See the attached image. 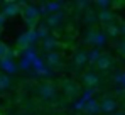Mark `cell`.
<instances>
[{
	"label": "cell",
	"mask_w": 125,
	"mask_h": 115,
	"mask_svg": "<svg viewBox=\"0 0 125 115\" xmlns=\"http://www.w3.org/2000/svg\"><path fill=\"white\" fill-rule=\"evenodd\" d=\"M84 41L91 46H95L96 49H100L102 46L106 44V34L105 32H100V31H95V29H90L84 36Z\"/></svg>",
	"instance_id": "obj_1"
},
{
	"label": "cell",
	"mask_w": 125,
	"mask_h": 115,
	"mask_svg": "<svg viewBox=\"0 0 125 115\" xmlns=\"http://www.w3.org/2000/svg\"><path fill=\"white\" fill-rule=\"evenodd\" d=\"M22 15H24V19L29 24L31 29H34V25L37 24V20L41 17V15H39V10H37V5H32V3H27V5L24 7Z\"/></svg>",
	"instance_id": "obj_2"
},
{
	"label": "cell",
	"mask_w": 125,
	"mask_h": 115,
	"mask_svg": "<svg viewBox=\"0 0 125 115\" xmlns=\"http://www.w3.org/2000/svg\"><path fill=\"white\" fill-rule=\"evenodd\" d=\"M37 41V34H36V29H29L27 32H24L19 36V41H17V46L21 47L22 51L29 46H34V42Z\"/></svg>",
	"instance_id": "obj_3"
},
{
	"label": "cell",
	"mask_w": 125,
	"mask_h": 115,
	"mask_svg": "<svg viewBox=\"0 0 125 115\" xmlns=\"http://www.w3.org/2000/svg\"><path fill=\"white\" fill-rule=\"evenodd\" d=\"M37 93H39V96H41L42 100H52V98L56 96V86H54L52 83L46 81V83L39 85Z\"/></svg>",
	"instance_id": "obj_4"
},
{
	"label": "cell",
	"mask_w": 125,
	"mask_h": 115,
	"mask_svg": "<svg viewBox=\"0 0 125 115\" xmlns=\"http://www.w3.org/2000/svg\"><path fill=\"white\" fill-rule=\"evenodd\" d=\"M0 69L2 71H5L7 75H12V73H15L19 68H17V64H15V61L12 59V58L5 56L0 59Z\"/></svg>",
	"instance_id": "obj_5"
},
{
	"label": "cell",
	"mask_w": 125,
	"mask_h": 115,
	"mask_svg": "<svg viewBox=\"0 0 125 115\" xmlns=\"http://www.w3.org/2000/svg\"><path fill=\"white\" fill-rule=\"evenodd\" d=\"M21 12V7L17 2H5L3 3V10H2V15L3 17H14Z\"/></svg>",
	"instance_id": "obj_6"
},
{
	"label": "cell",
	"mask_w": 125,
	"mask_h": 115,
	"mask_svg": "<svg viewBox=\"0 0 125 115\" xmlns=\"http://www.w3.org/2000/svg\"><path fill=\"white\" fill-rule=\"evenodd\" d=\"M62 93L68 96V98H74V96L80 95V88H78L76 83H73V81H66V83L62 85Z\"/></svg>",
	"instance_id": "obj_7"
},
{
	"label": "cell",
	"mask_w": 125,
	"mask_h": 115,
	"mask_svg": "<svg viewBox=\"0 0 125 115\" xmlns=\"http://www.w3.org/2000/svg\"><path fill=\"white\" fill-rule=\"evenodd\" d=\"M117 108V102L110 96H105L103 100L100 102V112H105V114H110Z\"/></svg>",
	"instance_id": "obj_8"
},
{
	"label": "cell",
	"mask_w": 125,
	"mask_h": 115,
	"mask_svg": "<svg viewBox=\"0 0 125 115\" xmlns=\"http://www.w3.org/2000/svg\"><path fill=\"white\" fill-rule=\"evenodd\" d=\"M49 68H58L61 64V54L58 51H52V53H47L46 54V61H44Z\"/></svg>",
	"instance_id": "obj_9"
},
{
	"label": "cell",
	"mask_w": 125,
	"mask_h": 115,
	"mask_svg": "<svg viewBox=\"0 0 125 115\" xmlns=\"http://www.w3.org/2000/svg\"><path fill=\"white\" fill-rule=\"evenodd\" d=\"M62 19H64V14H62L61 10H59V12H56V14H51V15H47V20H46V25H47V29H49V27H58V25H61Z\"/></svg>",
	"instance_id": "obj_10"
},
{
	"label": "cell",
	"mask_w": 125,
	"mask_h": 115,
	"mask_svg": "<svg viewBox=\"0 0 125 115\" xmlns=\"http://www.w3.org/2000/svg\"><path fill=\"white\" fill-rule=\"evenodd\" d=\"M98 75L96 73H93V71H88V73H84L83 75V83L88 86V88H95L96 85H98Z\"/></svg>",
	"instance_id": "obj_11"
},
{
	"label": "cell",
	"mask_w": 125,
	"mask_h": 115,
	"mask_svg": "<svg viewBox=\"0 0 125 115\" xmlns=\"http://www.w3.org/2000/svg\"><path fill=\"white\" fill-rule=\"evenodd\" d=\"M84 112H86L88 115H96L98 112H100V102H96L95 98L88 100L86 105H84Z\"/></svg>",
	"instance_id": "obj_12"
},
{
	"label": "cell",
	"mask_w": 125,
	"mask_h": 115,
	"mask_svg": "<svg viewBox=\"0 0 125 115\" xmlns=\"http://www.w3.org/2000/svg\"><path fill=\"white\" fill-rule=\"evenodd\" d=\"M62 7V2H44V10H46V15H51V14H56L59 12Z\"/></svg>",
	"instance_id": "obj_13"
},
{
	"label": "cell",
	"mask_w": 125,
	"mask_h": 115,
	"mask_svg": "<svg viewBox=\"0 0 125 115\" xmlns=\"http://www.w3.org/2000/svg\"><path fill=\"white\" fill-rule=\"evenodd\" d=\"M56 47H58V41L56 37H46L42 39V49L46 51V53H52V51H56Z\"/></svg>",
	"instance_id": "obj_14"
},
{
	"label": "cell",
	"mask_w": 125,
	"mask_h": 115,
	"mask_svg": "<svg viewBox=\"0 0 125 115\" xmlns=\"http://www.w3.org/2000/svg\"><path fill=\"white\" fill-rule=\"evenodd\" d=\"M112 20H113V14H112L110 9L100 10V12H98V22H102V24H105V25H110V24H113Z\"/></svg>",
	"instance_id": "obj_15"
},
{
	"label": "cell",
	"mask_w": 125,
	"mask_h": 115,
	"mask_svg": "<svg viewBox=\"0 0 125 115\" xmlns=\"http://www.w3.org/2000/svg\"><path fill=\"white\" fill-rule=\"evenodd\" d=\"M112 64H113V59H112L110 54H102L100 59L96 61V66L100 69H108V68H112Z\"/></svg>",
	"instance_id": "obj_16"
},
{
	"label": "cell",
	"mask_w": 125,
	"mask_h": 115,
	"mask_svg": "<svg viewBox=\"0 0 125 115\" xmlns=\"http://www.w3.org/2000/svg\"><path fill=\"white\" fill-rule=\"evenodd\" d=\"M86 63H88V53L78 51V53L74 54V66H76V68H83Z\"/></svg>",
	"instance_id": "obj_17"
},
{
	"label": "cell",
	"mask_w": 125,
	"mask_h": 115,
	"mask_svg": "<svg viewBox=\"0 0 125 115\" xmlns=\"http://www.w3.org/2000/svg\"><path fill=\"white\" fill-rule=\"evenodd\" d=\"M36 34H37V39L49 37V29H47V25H46V24H39V25L36 27Z\"/></svg>",
	"instance_id": "obj_18"
},
{
	"label": "cell",
	"mask_w": 125,
	"mask_h": 115,
	"mask_svg": "<svg viewBox=\"0 0 125 115\" xmlns=\"http://www.w3.org/2000/svg\"><path fill=\"white\" fill-rule=\"evenodd\" d=\"M22 58H25V59H29L31 63L37 58V53H36V47L34 46H29V47H25L24 49V54H22Z\"/></svg>",
	"instance_id": "obj_19"
},
{
	"label": "cell",
	"mask_w": 125,
	"mask_h": 115,
	"mask_svg": "<svg viewBox=\"0 0 125 115\" xmlns=\"http://www.w3.org/2000/svg\"><path fill=\"white\" fill-rule=\"evenodd\" d=\"M100 56H102V51H100V49H96V47H93V49L88 53V63L96 64V61L100 59Z\"/></svg>",
	"instance_id": "obj_20"
},
{
	"label": "cell",
	"mask_w": 125,
	"mask_h": 115,
	"mask_svg": "<svg viewBox=\"0 0 125 115\" xmlns=\"http://www.w3.org/2000/svg\"><path fill=\"white\" fill-rule=\"evenodd\" d=\"M96 20H98V15L95 12H91V10L86 12V15H84V24L86 25H93V24H96Z\"/></svg>",
	"instance_id": "obj_21"
},
{
	"label": "cell",
	"mask_w": 125,
	"mask_h": 115,
	"mask_svg": "<svg viewBox=\"0 0 125 115\" xmlns=\"http://www.w3.org/2000/svg\"><path fill=\"white\" fill-rule=\"evenodd\" d=\"M7 88H10V76L0 75V92H5Z\"/></svg>",
	"instance_id": "obj_22"
},
{
	"label": "cell",
	"mask_w": 125,
	"mask_h": 115,
	"mask_svg": "<svg viewBox=\"0 0 125 115\" xmlns=\"http://www.w3.org/2000/svg\"><path fill=\"white\" fill-rule=\"evenodd\" d=\"M106 34H108L110 37H117V36L120 34V27L115 25V24H110V25H106Z\"/></svg>",
	"instance_id": "obj_23"
},
{
	"label": "cell",
	"mask_w": 125,
	"mask_h": 115,
	"mask_svg": "<svg viewBox=\"0 0 125 115\" xmlns=\"http://www.w3.org/2000/svg\"><path fill=\"white\" fill-rule=\"evenodd\" d=\"M93 95H95V88H86V90L83 92L81 100H83V102H88V100H91V98H93Z\"/></svg>",
	"instance_id": "obj_24"
},
{
	"label": "cell",
	"mask_w": 125,
	"mask_h": 115,
	"mask_svg": "<svg viewBox=\"0 0 125 115\" xmlns=\"http://www.w3.org/2000/svg\"><path fill=\"white\" fill-rule=\"evenodd\" d=\"M17 68H21V69H25V71H29V69H31V61H29V59H25V58H22L21 63L17 64Z\"/></svg>",
	"instance_id": "obj_25"
},
{
	"label": "cell",
	"mask_w": 125,
	"mask_h": 115,
	"mask_svg": "<svg viewBox=\"0 0 125 115\" xmlns=\"http://www.w3.org/2000/svg\"><path fill=\"white\" fill-rule=\"evenodd\" d=\"M7 54H9V47H7L3 42H0V59H2V58H5Z\"/></svg>",
	"instance_id": "obj_26"
},
{
	"label": "cell",
	"mask_w": 125,
	"mask_h": 115,
	"mask_svg": "<svg viewBox=\"0 0 125 115\" xmlns=\"http://www.w3.org/2000/svg\"><path fill=\"white\" fill-rule=\"evenodd\" d=\"M84 105H86V102H83L80 98L78 102H74V110H84Z\"/></svg>",
	"instance_id": "obj_27"
},
{
	"label": "cell",
	"mask_w": 125,
	"mask_h": 115,
	"mask_svg": "<svg viewBox=\"0 0 125 115\" xmlns=\"http://www.w3.org/2000/svg\"><path fill=\"white\" fill-rule=\"evenodd\" d=\"M96 5H98V7H102V10H106L112 3H110V2H106V0H98V2H96Z\"/></svg>",
	"instance_id": "obj_28"
},
{
	"label": "cell",
	"mask_w": 125,
	"mask_h": 115,
	"mask_svg": "<svg viewBox=\"0 0 125 115\" xmlns=\"http://www.w3.org/2000/svg\"><path fill=\"white\" fill-rule=\"evenodd\" d=\"M115 80H117V83L124 85V88H125V73H120V75H115Z\"/></svg>",
	"instance_id": "obj_29"
},
{
	"label": "cell",
	"mask_w": 125,
	"mask_h": 115,
	"mask_svg": "<svg viewBox=\"0 0 125 115\" xmlns=\"http://www.w3.org/2000/svg\"><path fill=\"white\" fill-rule=\"evenodd\" d=\"M118 51H120V53H122V54L125 56V39L122 41V42H120V44H118Z\"/></svg>",
	"instance_id": "obj_30"
},
{
	"label": "cell",
	"mask_w": 125,
	"mask_h": 115,
	"mask_svg": "<svg viewBox=\"0 0 125 115\" xmlns=\"http://www.w3.org/2000/svg\"><path fill=\"white\" fill-rule=\"evenodd\" d=\"M90 5V2H76V7H80V9H86Z\"/></svg>",
	"instance_id": "obj_31"
},
{
	"label": "cell",
	"mask_w": 125,
	"mask_h": 115,
	"mask_svg": "<svg viewBox=\"0 0 125 115\" xmlns=\"http://www.w3.org/2000/svg\"><path fill=\"white\" fill-rule=\"evenodd\" d=\"M3 22H5V17L0 14V29H2V25H3Z\"/></svg>",
	"instance_id": "obj_32"
},
{
	"label": "cell",
	"mask_w": 125,
	"mask_h": 115,
	"mask_svg": "<svg viewBox=\"0 0 125 115\" xmlns=\"http://www.w3.org/2000/svg\"><path fill=\"white\" fill-rule=\"evenodd\" d=\"M120 32H124V34H125V24L122 25V29H120Z\"/></svg>",
	"instance_id": "obj_33"
},
{
	"label": "cell",
	"mask_w": 125,
	"mask_h": 115,
	"mask_svg": "<svg viewBox=\"0 0 125 115\" xmlns=\"http://www.w3.org/2000/svg\"><path fill=\"white\" fill-rule=\"evenodd\" d=\"M113 115H124V114H113Z\"/></svg>",
	"instance_id": "obj_34"
}]
</instances>
